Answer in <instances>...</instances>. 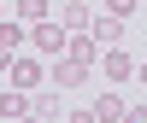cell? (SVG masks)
Segmentation results:
<instances>
[{
  "instance_id": "9a60e30c",
  "label": "cell",
  "mask_w": 147,
  "mask_h": 123,
  "mask_svg": "<svg viewBox=\"0 0 147 123\" xmlns=\"http://www.w3.org/2000/svg\"><path fill=\"white\" fill-rule=\"evenodd\" d=\"M136 82H141V88H147V65H136Z\"/></svg>"
},
{
  "instance_id": "8fae6325",
  "label": "cell",
  "mask_w": 147,
  "mask_h": 123,
  "mask_svg": "<svg viewBox=\"0 0 147 123\" xmlns=\"http://www.w3.org/2000/svg\"><path fill=\"white\" fill-rule=\"evenodd\" d=\"M35 117H47V123H59V94H35Z\"/></svg>"
},
{
  "instance_id": "3957f363",
  "label": "cell",
  "mask_w": 147,
  "mask_h": 123,
  "mask_svg": "<svg viewBox=\"0 0 147 123\" xmlns=\"http://www.w3.org/2000/svg\"><path fill=\"white\" fill-rule=\"evenodd\" d=\"M24 53V23H12V18H0V70L12 65V59Z\"/></svg>"
},
{
  "instance_id": "2e32d148",
  "label": "cell",
  "mask_w": 147,
  "mask_h": 123,
  "mask_svg": "<svg viewBox=\"0 0 147 123\" xmlns=\"http://www.w3.org/2000/svg\"><path fill=\"white\" fill-rule=\"evenodd\" d=\"M18 123H47V117H35V112H30V117H18Z\"/></svg>"
},
{
  "instance_id": "7a4b0ae2",
  "label": "cell",
  "mask_w": 147,
  "mask_h": 123,
  "mask_svg": "<svg viewBox=\"0 0 147 123\" xmlns=\"http://www.w3.org/2000/svg\"><path fill=\"white\" fill-rule=\"evenodd\" d=\"M6 70H12V88H24V94H35V88H41V76H47L35 59H12Z\"/></svg>"
},
{
  "instance_id": "e0dca14e",
  "label": "cell",
  "mask_w": 147,
  "mask_h": 123,
  "mask_svg": "<svg viewBox=\"0 0 147 123\" xmlns=\"http://www.w3.org/2000/svg\"><path fill=\"white\" fill-rule=\"evenodd\" d=\"M0 12H6V0H0Z\"/></svg>"
},
{
  "instance_id": "6da1fadb",
  "label": "cell",
  "mask_w": 147,
  "mask_h": 123,
  "mask_svg": "<svg viewBox=\"0 0 147 123\" xmlns=\"http://www.w3.org/2000/svg\"><path fill=\"white\" fill-rule=\"evenodd\" d=\"M30 41H35V53L53 59V53H65V47H71V29H65V23H53V18H41V23H30Z\"/></svg>"
},
{
  "instance_id": "ba28073f",
  "label": "cell",
  "mask_w": 147,
  "mask_h": 123,
  "mask_svg": "<svg viewBox=\"0 0 147 123\" xmlns=\"http://www.w3.org/2000/svg\"><path fill=\"white\" fill-rule=\"evenodd\" d=\"M88 112L100 117V123H124V117H129V100H118V94H100V100H94Z\"/></svg>"
},
{
  "instance_id": "9c48e42d",
  "label": "cell",
  "mask_w": 147,
  "mask_h": 123,
  "mask_svg": "<svg viewBox=\"0 0 147 123\" xmlns=\"http://www.w3.org/2000/svg\"><path fill=\"white\" fill-rule=\"evenodd\" d=\"M82 76H88V65H82V59H71V53H65V59L53 65V82H59V88H77Z\"/></svg>"
},
{
  "instance_id": "30bf717a",
  "label": "cell",
  "mask_w": 147,
  "mask_h": 123,
  "mask_svg": "<svg viewBox=\"0 0 147 123\" xmlns=\"http://www.w3.org/2000/svg\"><path fill=\"white\" fill-rule=\"evenodd\" d=\"M18 18L24 23H41V18H53V6H47V0H18Z\"/></svg>"
},
{
  "instance_id": "4fadbf2b",
  "label": "cell",
  "mask_w": 147,
  "mask_h": 123,
  "mask_svg": "<svg viewBox=\"0 0 147 123\" xmlns=\"http://www.w3.org/2000/svg\"><path fill=\"white\" fill-rule=\"evenodd\" d=\"M124 123H147V100H136V106H129V117Z\"/></svg>"
},
{
  "instance_id": "5bb4252c",
  "label": "cell",
  "mask_w": 147,
  "mask_h": 123,
  "mask_svg": "<svg viewBox=\"0 0 147 123\" xmlns=\"http://www.w3.org/2000/svg\"><path fill=\"white\" fill-rule=\"evenodd\" d=\"M71 123H100V117H94V112H71Z\"/></svg>"
},
{
  "instance_id": "277c9868",
  "label": "cell",
  "mask_w": 147,
  "mask_h": 123,
  "mask_svg": "<svg viewBox=\"0 0 147 123\" xmlns=\"http://www.w3.org/2000/svg\"><path fill=\"white\" fill-rule=\"evenodd\" d=\"M129 76H136V59L124 47H106V82H129Z\"/></svg>"
},
{
  "instance_id": "8992f818",
  "label": "cell",
  "mask_w": 147,
  "mask_h": 123,
  "mask_svg": "<svg viewBox=\"0 0 147 123\" xmlns=\"http://www.w3.org/2000/svg\"><path fill=\"white\" fill-rule=\"evenodd\" d=\"M88 35H94L100 47H118V41H124V18H112V12H106V18L88 23Z\"/></svg>"
},
{
  "instance_id": "52a82bcc",
  "label": "cell",
  "mask_w": 147,
  "mask_h": 123,
  "mask_svg": "<svg viewBox=\"0 0 147 123\" xmlns=\"http://www.w3.org/2000/svg\"><path fill=\"white\" fill-rule=\"evenodd\" d=\"M30 112H35V100H30L24 88H6V94H0V117L18 123V117H30Z\"/></svg>"
},
{
  "instance_id": "5b68a950",
  "label": "cell",
  "mask_w": 147,
  "mask_h": 123,
  "mask_svg": "<svg viewBox=\"0 0 147 123\" xmlns=\"http://www.w3.org/2000/svg\"><path fill=\"white\" fill-rule=\"evenodd\" d=\"M59 23H65L71 35H77V29H88V23H94V12H88V0H65V6H59Z\"/></svg>"
},
{
  "instance_id": "7c38bea8",
  "label": "cell",
  "mask_w": 147,
  "mask_h": 123,
  "mask_svg": "<svg viewBox=\"0 0 147 123\" xmlns=\"http://www.w3.org/2000/svg\"><path fill=\"white\" fill-rule=\"evenodd\" d=\"M106 12H112V18H129V12H136V0H106Z\"/></svg>"
}]
</instances>
